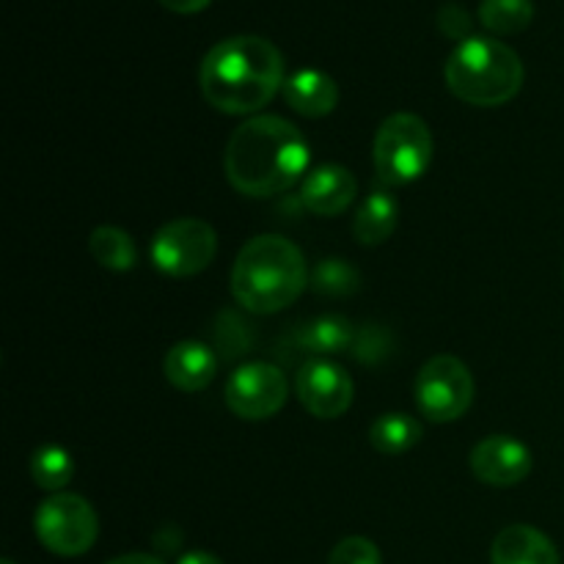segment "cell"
Wrapping results in <instances>:
<instances>
[{
	"label": "cell",
	"instance_id": "6da1fadb",
	"mask_svg": "<svg viewBox=\"0 0 564 564\" xmlns=\"http://www.w3.org/2000/svg\"><path fill=\"white\" fill-rule=\"evenodd\" d=\"M308 165V143L281 116H253L229 138L224 154L226 180L248 198H268L290 191Z\"/></svg>",
	"mask_w": 564,
	"mask_h": 564
},
{
	"label": "cell",
	"instance_id": "7a4b0ae2",
	"mask_svg": "<svg viewBox=\"0 0 564 564\" xmlns=\"http://www.w3.org/2000/svg\"><path fill=\"white\" fill-rule=\"evenodd\" d=\"M284 55L262 36H231L202 61L198 86L204 99L226 116H248L284 91Z\"/></svg>",
	"mask_w": 564,
	"mask_h": 564
},
{
	"label": "cell",
	"instance_id": "3957f363",
	"mask_svg": "<svg viewBox=\"0 0 564 564\" xmlns=\"http://www.w3.org/2000/svg\"><path fill=\"white\" fill-rule=\"evenodd\" d=\"M308 268L301 248L281 235H259L242 246L231 270V295L251 314H279L303 295Z\"/></svg>",
	"mask_w": 564,
	"mask_h": 564
},
{
	"label": "cell",
	"instance_id": "277c9868",
	"mask_svg": "<svg viewBox=\"0 0 564 564\" xmlns=\"http://www.w3.org/2000/svg\"><path fill=\"white\" fill-rule=\"evenodd\" d=\"M446 86L457 99L477 108H499L518 97L523 86V61L512 47L490 36H471L446 61Z\"/></svg>",
	"mask_w": 564,
	"mask_h": 564
},
{
	"label": "cell",
	"instance_id": "5b68a950",
	"mask_svg": "<svg viewBox=\"0 0 564 564\" xmlns=\"http://www.w3.org/2000/svg\"><path fill=\"white\" fill-rule=\"evenodd\" d=\"M433 132L416 113H394L380 124L372 163L380 187H402L424 176L433 163Z\"/></svg>",
	"mask_w": 564,
	"mask_h": 564
},
{
	"label": "cell",
	"instance_id": "8992f818",
	"mask_svg": "<svg viewBox=\"0 0 564 564\" xmlns=\"http://www.w3.org/2000/svg\"><path fill=\"white\" fill-rule=\"evenodd\" d=\"M36 538L50 554L83 556L99 534V521L94 507L83 496L53 494L42 501L33 518Z\"/></svg>",
	"mask_w": 564,
	"mask_h": 564
},
{
	"label": "cell",
	"instance_id": "52a82bcc",
	"mask_svg": "<svg viewBox=\"0 0 564 564\" xmlns=\"http://www.w3.org/2000/svg\"><path fill=\"white\" fill-rule=\"evenodd\" d=\"M218 253V235L202 218L169 220L152 240V262L171 279H191L209 268Z\"/></svg>",
	"mask_w": 564,
	"mask_h": 564
},
{
	"label": "cell",
	"instance_id": "ba28073f",
	"mask_svg": "<svg viewBox=\"0 0 564 564\" xmlns=\"http://www.w3.org/2000/svg\"><path fill=\"white\" fill-rule=\"evenodd\" d=\"M474 402V378L457 356H433L416 378V405L430 422L449 424Z\"/></svg>",
	"mask_w": 564,
	"mask_h": 564
},
{
	"label": "cell",
	"instance_id": "9c48e42d",
	"mask_svg": "<svg viewBox=\"0 0 564 564\" xmlns=\"http://www.w3.org/2000/svg\"><path fill=\"white\" fill-rule=\"evenodd\" d=\"M226 405L246 422H264L286 405L290 383L279 367L264 361L242 364L226 383Z\"/></svg>",
	"mask_w": 564,
	"mask_h": 564
},
{
	"label": "cell",
	"instance_id": "30bf717a",
	"mask_svg": "<svg viewBox=\"0 0 564 564\" xmlns=\"http://www.w3.org/2000/svg\"><path fill=\"white\" fill-rule=\"evenodd\" d=\"M295 389L301 405L317 419L345 416L347 408L352 405V397H356V386H352V378L345 372V367L325 361V358L303 364Z\"/></svg>",
	"mask_w": 564,
	"mask_h": 564
},
{
	"label": "cell",
	"instance_id": "8fae6325",
	"mask_svg": "<svg viewBox=\"0 0 564 564\" xmlns=\"http://www.w3.org/2000/svg\"><path fill=\"white\" fill-rule=\"evenodd\" d=\"M471 471L490 488H512L532 474V452L512 435H490L474 446Z\"/></svg>",
	"mask_w": 564,
	"mask_h": 564
},
{
	"label": "cell",
	"instance_id": "7c38bea8",
	"mask_svg": "<svg viewBox=\"0 0 564 564\" xmlns=\"http://www.w3.org/2000/svg\"><path fill=\"white\" fill-rule=\"evenodd\" d=\"M358 182L345 165H319L303 180L301 198L308 213L319 218H334L341 215L356 202Z\"/></svg>",
	"mask_w": 564,
	"mask_h": 564
},
{
	"label": "cell",
	"instance_id": "4fadbf2b",
	"mask_svg": "<svg viewBox=\"0 0 564 564\" xmlns=\"http://www.w3.org/2000/svg\"><path fill=\"white\" fill-rule=\"evenodd\" d=\"M218 375V352L204 341H180L165 356V378L185 394L204 391Z\"/></svg>",
	"mask_w": 564,
	"mask_h": 564
},
{
	"label": "cell",
	"instance_id": "5bb4252c",
	"mask_svg": "<svg viewBox=\"0 0 564 564\" xmlns=\"http://www.w3.org/2000/svg\"><path fill=\"white\" fill-rule=\"evenodd\" d=\"M494 564H562L556 545L540 529L516 523L496 534L490 549Z\"/></svg>",
	"mask_w": 564,
	"mask_h": 564
},
{
	"label": "cell",
	"instance_id": "9a60e30c",
	"mask_svg": "<svg viewBox=\"0 0 564 564\" xmlns=\"http://www.w3.org/2000/svg\"><path fill=\"white\" fill-rule=\"evenodd\" d=\"M284 99L295 113L306 119H323L339 105V86L330 75L319 69H301L286 77Z\"/></svg>",
	"mask_w": 564,
	"mask_h": 564
},
{
	"label": "cell",
	"instance_id": "2e32d148",
	"mask_svg": "<svg viewBox=\"0 0 564 564\" xmlns=\"http://www.w3.org/2000/svg\"><path fill=\"white\" fill-rule=\"evenodd\" d=\"M400 220V204L386 187L369 193L352 218V235L361 246H380L389 240Z\"/></svg>",
	"mask_w": 564,
	"mask_h": 564
},
{
	"label": "cell",
	"instance_id": "e0dca14e",
	"mask_svg": "<svg viewBox=\"0 0 564 564\" xmlns=\"http://www.w3.org/2000/svg\"><path fill=\"white\" fill-rule=\"evenodd\" d=\"M303 347L319 356H339V352H352L358 341V330L352 328L350 319L339 314H325L308 323L301 334Z\"/></svg>",
	"mask_w": 564,
	"mask_h": 564
},
{
	"label": "cell",
	"instance_id": "ac0fdd59",
	"mask_svg": "<svg viewBox=\"0 0 564 564\" xmlns=\"http://www.w3.org/2000/svg\"><path fill=\"white\" fill-rule=\"evenodd\" d=\"M88 251L99 268L113 270V273H127L138 262L135 242L119 226H97L88 237Z\"/></svg>",
	"mask_w": 564,
	"mask_h": 564
},
{
	"label": "cell",
	"instance_id": "d6986e66",
	"mask_svg": "<svg viewBox=\"0 0 564 564\" xmlns=\"http://www.w3.org/2000/svg\"><path fill=\"white\" fill-rule=\"evenodd\" d=\"M369 441L380 455H402L422 441V424L408 413H383L369 427Z\"/></svg>",
	"mask_w": 564,
	"mask_h": 564
},
{
	"label": "cell",
	"instance_id": "ffe728a7",
	"mask_svg": "<svg viewBox=\"0 0 564 564\" xmlns=\"http://www.w3.org/2000/svg\"><path fill=\"white\" fill-rule=\"evenodd\" d=\"M31 477L42 490L61 494L75 477V460L64 446H39L31 457Z\"/></svg>",
	"mask_w": 564,
	"mask_h": 564
},
{
	"label": "cell",
	"instance_id": "44dd1931",
	"mask_svg": "<svg viewBox=\"0 0 564 564\" xmlns=\"http://www.w3.org/2000/svg\"><path fill=\"white\" fill-rule=\"evenodd\" d=\"M534 3L532 0H482L479 6V22L490 33L512 36L532 25Z\"/></svg>",
	"mask_w": 564,
	"mask_h": 564
},
{
	"label": "cell",
	"instance_id": "7402d4cb",
	"mask_svg": "<svg viewBox=\"0 0 564 564\" xmlns=\"http://www.w3.org/2000/svg\"><path fill=\"white\" fill-rule=\"evenodd\" d=\"M312 290L325 297H347L361 286V273L347 259H323L312 270Z\"/></svg>",
	"mask_w": 564,
	"mask_h": 564
},
{
	"label": "cell",
	"instance_id": "603a6c76",
	"mask_svg": "<svg viewBox=\"0 0 564 564\" xmlns=\"http://www.w3.org/2000/svg\"><path fill=\"white\" fill-rule=\"evenodd\" d=\"M328 564H383L380 549L367 538H345L330 551Z\"/></svg>",
	"mask_w": 564,
	"mask_h": 564
},
{
	"label": "cell",
	"instance_id": "cb8c5ba5",
	"mask_svg": "<svg viewBox=\"0 0 564 564\" xmlns=\"http://www.w3.org/2000/svg\"><path fill=\"white\" fill-rule=\"evenodd\" d=\"M438 28L449 39H460V42L471 39L468 36V33H471V17H468L466 9H460V6L455 3L444 6V9L438 11Z\"/></svg>",
	"mask_w": 564,
	"mask_h": 564
},
{
	"label": "cell",
	"instance_id": "d4e9b609",
	"mask_svg": "<svg viewBox=\"0 0 564 564\" xmlns=\"http://www.w3.org/2000/svg\"><path fill=\"white\" fill-rule=\"evenodd\" d=\"M160 3L169 11H174V14H198V11L207 9L213 0H160Z\"/></svg>",
	"mask_w": 564,
	"mask_h": 564
},
{
	"label": "cell",
	"instance_id": "484cf974",
	"mask_svg": "<svg viewBox=\"0 0 564 564\" xmlns=\"http://www.w3.org/2000/svg\"><path fill=\"white\" fill-rule=\"evenodd\" d=\"M105 564H163V560L152 554H124V556H116V560L105 562Z\"/></svg>",
	"mask_w": 564,
	"mask_h": 564
},
{
	"label": "cell",
	"instance_id": "4316f807",
	"mask_svg": "<svg viewBox=\"0 0 564 564\" xmlns=\"http://www.w3.org/2000/svg\"><path fill=\"white\" fill-rule=\"evenodd\" d=\"M176 564H224V562H220L218 556L207 554V551H191V554L182 556Z\"/></svg>",
	"mask_w": 564,
	"mask_h": 564
},
{
	"label": "cell",
	"instance_id": "83f0119b",
	"mask_svg": "<svg viewBox=\"0 0 564 564\" xmlns=\"http://www.w3.org/2000/svg\"><path fill=\"white\" fill-rule=\"evenodd\" d=\"M3 564H14V562H11V560H3Z\"/></svg>",
	"mask_w": 564,
	"mask_h": 564
}]
</instances>
